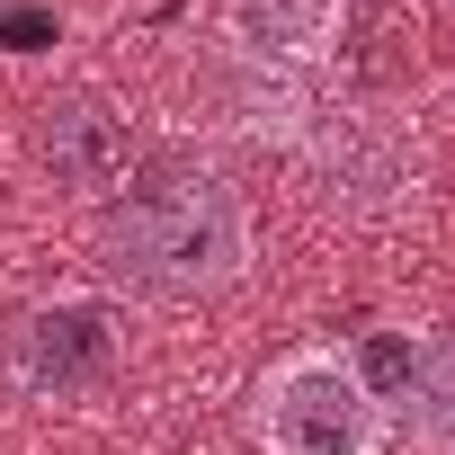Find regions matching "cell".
I'll list each match as a JSON object with an SVG mask.
<instances>
[{"instance_id": "obj_3", "label": "cell", "mask_w": 455, "mask_h": 455, "mask_svg": "<svg viewBox=\"0 0 455 455\" xmlns=\"http://www.w3.org/2000/svg\"><path fill=\"white\" fill-rule=\"evenodd\" d=\"M295 161L313 179V196L348 223H384V214H411L419 188H428V143L411 116L393 108H366V99H322L313 125L295 134Z\"/></svg>"}, {"instance_id": "obj_5", "label": "cell", "mask_w": 455, "mask_h": 455, "mask_svg": "<svg viewBox=\"0 0 455 455\" xmlns=\"http://www.w3.org/2000/svg\"><path fill=\"white\" fill-rule=\"evenodd\" d=\"M143 161H152V143H143V125H134L116 99H99V90L45 99V116H36V170H45L54 196L108 214V205L143 179Z\"/></svg>"}, {"instance_id": "obj_6", "label": "cell", "mask_w": 455, "mask_h": 455, "mask_svg": "<svg viewBox=\"0 0 455 455\" xmlns=\"http://www.w3.org/2000/svg\"><path fill=\"white\" fill-rule=\"evenodd\" d=\"M393 437H411L419 455H455V322L446 331H402L393 339V375H366Z\"/></svg>"}, {"instance_id": "obj_4", "label": "cell", "mask_w": 455, "mask_h": 455, "mask_svg": "<svg viewBox=\"0 0 455 455\" xmlns=\"http://www.w3.org/2000/svg\"><path fill=\"white\" fill-rule=\"evenodd\" d=\"M125 375V331L99 295H45L10 322V384L28 402H99Z\"/></svg>"}, {"instance_id": "obj_1", "label": "cell", "mask_w": 455, "mask_h": 455, "mask_svg": "<svg viewBox=\"0 0 455 455\" xmlns=\"http://www.w3.org/2000/svg\"><path fill=\"white\" fill-rule=\"evenodd\" d=\"M99 268L143 304H205L259 268V214L214 161H143V179L99 214Z\"/></svg>"}, {"instance_id": "obj_7", "label": "cell", "mask_w": 455, "mask_h": 455, "mask_svg": "<svg viewBox=\"0 0 455 455\" xmlns=\"http://www.w3.org/2000/svg\"><path fill=\"white\" fill-rule=\"evenodd\" d=\"M223 36H233L242 63L313 81L348 36V0H223Z\"/></svg>"}, {"instance_id": "obj_2", "label": "cell", "mask_w": 455, "mask_h": 455, "mask_svg": "<svg viewBox=\"0 0 455 455\" xmlns=\"http://www.w3.org/2000/svg\"><path fill=\"white\" fill-rule=\"evenodd\" d=\"M251 437L259 455H393V419L339 339L277 348L251 384Z\"/></svg>"}]
</instances>
